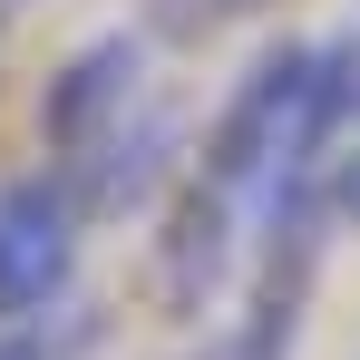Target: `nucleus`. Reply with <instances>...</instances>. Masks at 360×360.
I'll return each instance as SVG.
<instances>
[{"instance_id":"nucleus-1","label":"nucleus","mask_w":360,"mask_h":360,"mask_svg":"<svg viewBox=\"0 0 360 360\" xmlns=\"http://www.w3.org/2000/svg\"><path fill=\"white\" fill-rule=\"evenodd\" d=\"M78 263H88V214L49 166L0 185V331L20 321H59L78 302Z\"/></svg>"},{"instance_id":"nucleus-5","label":"nucleus","mask_w":360,"mask_h":360,"mask_svg":"<svg viewBox=\"0 0 360 360\" xmlns=\"http://www.w3.org/2000/svg\"><path fill=\"white\" fill-rule=\"evenodd\" d=\"M195 360H283V351H263L253 331H224V341H205V351H195Z\"/></svg>"},{"instance_id":"nucleus-3","label":"nucleus","mask_w":360,"mask_h":360,"mask_svg":"<svg viewBox=\"0 0 360 360\" xmlns=\"http://www.w3.org/2000/svg\"><path fill=\"white\" fill-rule=\"evenodd\" d=\"M253 10H273V0H146V30L156 39H224L234 20H253Z\"/></svg>"},{"instance_id":"nucleus-2","label":"nucleus","mask_w":360,"mask_h":360,"mask_svg":"<svg viewBox=\"0 0 360 360\" xmlns=\"http://www.w3.org/2000/svg\"><path fill=\"white\" fill-rule=\"evenodd\" d=\"M146 88H156V68H146V39H136V30H108V39L68 49V59L49 68V88H39V146H49V166L88 156Z\"/></svg>"},{"instance_id":"nucleus-4","label":"nucleus","mask_w":360,"mask_h":360,"mask_svg":"<svg viewBox=\"0 0 360 360\" xmlns=\"http://www.w3.org/2000/svg\"><path fill=\"white\" fill-rule=\"evenodd\" d=\"M321 214H331L341 234H360V127L321 156Z\"/></svg>"}]
</instances>
